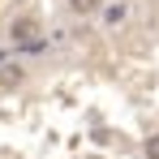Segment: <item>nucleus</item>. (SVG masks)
Masks as SVG:
<instances>
[{"mask_svg": "<svg viewBox=\"0 0 159 159\" xmlns=\"http://www.w3.org/2000/svg\"><path fill=\"white\" fill-rule=\"evenodd\" d=\"M99 22H103V26H125V22H129V4H125V0H112V4H103V9H99Z\"/></svg>", "mask_w": 159, "mask_h": 159, "instance_id": "f257e3e1", "label": "nucleus"}, {"mask_svg": "<svg viewBox=\"0 0 159 159\" xmlns=\"http://www.w3.org/2000/svg\"><path fill=\"white\" fill-rule=\"evenodd\" d=\"M9 39H13V48L26 43V39H39V22H34V17H17V22L9 26Z\"/></svg>", "mask_w": 159, "mask_h": 159, "instance_id": "f03ea898", "label": "nucleus"}, {"mask_svg": "<svg viewBox=\"0 0 159 159\" xmlns=\"http://www.w3.org/2000/svg\"><path fill=\"white\" fill-rule=\"evenodd\" d=\"M103 9V0H69V13H78V17H86V13H99Z\"/></svg>", "mask_w": 159, "mask_h": 159, "instance_id": "7ed1b4c3", "label": "nucleus"}, {"mask_svg": "<svg viewBox=\"0 0 159 159\" xmlns=\"http://www.w3.org/2000/svg\"><path fill=\"white\" fill-rule=\"evenodd\" d=\"M17 52L22 56H39V52H48V39L39 34V39H26V43H17Z\"/></svg>", "mask_w": 159, "mask_h": 159, "instance_id": "20e7f679", "label": "nucleus"}, {"mask_svg": "<svg viewBox=\"0 0 159 159\" xmlns=\"http://www.w3.org/2000/svg\"><path fill=\"white\" fill-rule=\"evenodd\" d=\"M17 82H22V69L17 65H4L0 69V86H17Z\"/></svg>", "mask_w": 159, "mask_h": 159, "instance_id": "39448f33", "label": "nucleus"}, {"mask_svg": "<svg viewBox=\"0 0 159 159\" xmlns=\"http://www.w3.org/2000/svg\"><path fill=\"white\" fill-rule=\"evenodd\" d=\"M142 155H146V159H159V133H151V138H146V146H142Z\"/></svg>", "mask_w": 159, "mask_h": 159, "instance_id": "423d86ee", "label": "nucleus"}, {"mask_svg": "<svg viewBox=\"0 0 159 159\" xmlns=\"http://www.w3.org/2000/svg\"><path fill=\"white\" fill-rule=\"evenodd\" d=\"M4 56H9V52H0V60H4Z\"/></svg>", "mask_w": 159, "mask_h": 159, "instance_id": "0eeeda50", "label": "nucleus"}]
</instances>
